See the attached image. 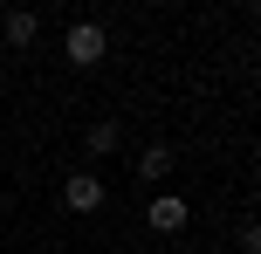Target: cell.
Listing matches in <instances>:
<instances>
[{"label": "cell", "mask_w": 261, "mask_h": 254, "mask_svg": "<svg viewBox=\"0 0 261 254\" xmlns=\"http://www.w3.org/2000/svg\"><path fill=\"white\" fill-rule=\"evenodd\" d=\"M69 206H76V213H96V206H103V179L76 172V179H69Z\"/></svg>", "instance_id": "obj_3"}, {"label": "cell", "mask_w": 261, "mask_h": 254, "mask_svg": "<svg viewBox=\"0 0 261 254\" xmlns=\"http://www.w3.org/2000/svg\"><path fill=\"white\" fill-rule=\"evenodd\" d=\"M144 220H151L158 234H179V227H186V200H179V192H158V200H151V213H144Z\"/></svg>", "instance_id": "obj_2"}, {"label": "cell", "mask_w": 261, "mask_h": 254, "mask_svg": "<svg viewBox=\"0 0 261 254\" xmlns=\"http://www.w3.org/2000/svg\"><path fill=\"white\" fill-rule=\"evenodd\" d=\"M35 27H41V21H35V14H28V7H14V14H7V21H0V35H7V41H14V48H28V41H35Z\"/></svg>", "instance_id": "obj_4"}, {"label": "cell", "mask_w": 261, "mask_h": 254, "mask_svg": "<svg viewBox=\"0 0 261 254\" xmlns=\"http://www.w3.org/2000/svg\"><path fill=\"white\" fill-rule=\"evenodd\" d=\"M90 151H117V124H90Z\"/></svg>", "instance_id": "obj_6"}, {"label": "cell", "mask_w": 261, "mask_h": 254, "mask_svg": "<svg viewBox=\"0 0 261 254\" xmlns=\"http://www.w3.org/2000/svg\"><path fill=\"white\" fill-rule=\"evenodd\" d=\"M138 172H144V179H165V172H172V151H165V145H151V151L138 158Z\"/></svg>", "instance_id": "obj_5"}, {"label": "cell", "mask_w": 261, "mask_h": 254, "mask_svg": "<svg viewBox=\"0 0 261 254\" xmlns=\"http://www.w3.org/2000/svg\"><path fill=\"white\" fill-rule=\"evenodd\" d=\"M62 48H69V62H76V69H90V62H103L110 35H103L96 21H76V27H69V41H62Z\"/></svg>", "instance_id": "obj_1"}]
</instances>
